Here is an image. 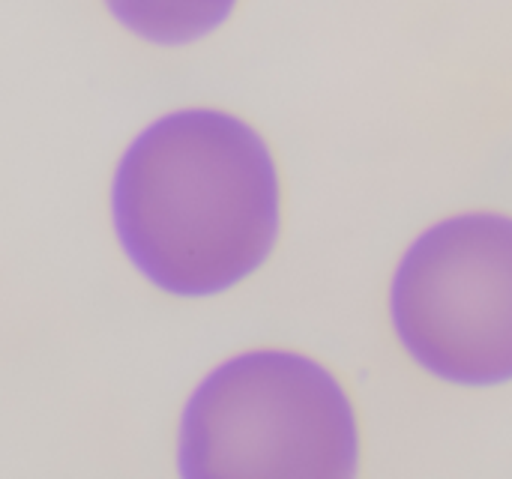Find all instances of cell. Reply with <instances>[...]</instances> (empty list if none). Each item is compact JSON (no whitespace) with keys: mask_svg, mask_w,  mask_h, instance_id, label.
Here are the masks:
<instances>
[{"mask_svg":"<svg viewBox=\"0 0 512 479\" xmlns=\"http://www.w3.org/2000/svg\"><path fill=\"white\" fill-rule=\"evenodd\" d=\"M360 453V417L342 378L285 348L222 360L177 417L183 479L357 477Z\"/></svg>","mask_w":512,"mask_h":479,"instance_id":"7a4b0ae2","label":"cell"},{"mask_svg":"<svg viewBox=\"0 0 512 479\" xmlns=\"http://www.w3.org/2000/svg\"><path fill=\"white\" fill-rule=\"evenodd\" d=\"M129 36L156 48H183L216 33L240 0H102Z\"/></svg>","mask_w":512,"mask_h":479,"instance_id":"277c9868","label":"cell"},{"mask_svg":"<svg viewBox=\"0 0 512 479\" xmlns=\"http://www.w3.org/2000/svg\"><path fill=\"white\" fill-rule=\"evenodd\" d=\"M108 219L129 267L159 294L207 300L252 279L282 234V174L240 114L189 105L123 147Z\"/></svg>","mask_w":512,"mask_h":479,"instance_id":"6da1fadb","label":"cell"},{"mask_svg":"<svg viewBox=\"0 0 512 479\" xmlns=\"http://www.w3.org/2000/svg\"><path fill=\"white\" fill-rule=\"evenodd\" d=\"M402 351L453 387L512 381V216L459 213L426 228L390 282Z\"/></svg>","mask_w":512,"mask_h":479,"instance_id":"3957f363","label":"cell"}]
</instances>
